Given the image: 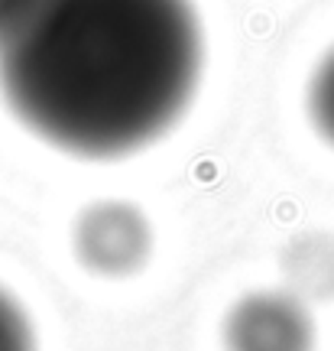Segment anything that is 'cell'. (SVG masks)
Here are the masks:
<instances>
[{
	"mask_svg": "<svg viewBox=\"0 0 334 351\" xmlns=\"http://www.w3.org/2000/svg\"><path fill=\"white\" fill-rule=\"evenodd\" d=\"M201 78L192 0H7L0 95L49 147L117 160L179 124Z\"/></svg>",
	"mask_w": 334,
	"mask_h": 351,
	"instance_id": "cell-1",
	"label": "cell"
},
{
	"mask_svg": "<svg viewBox=\"0 0 334 351\" xmlns=\"http://www.w3.org/2000/svg\"><path fill=\"white\" fill-rule=\"evenodd\" d=\"M72 244L78 261L91 274L127 276L146 263L149 247H153V231H149L146 215L136 205L104 199L88 205L78 215Z\"/></svg>",
	"mask_w": 334,
	"mask_h": 351,
	"instance_id": "cell-2",
	"label": "cell"
},
{
	"mask_svg": "<svg viewBox=\"0 0 334 351\" xmlns=\"http://www.w3.org/2000/svg\"><path fill=\"white\" fill-rule=\"evenodd\" d=\"M227 351H311L315 326L298 296L260 289L237 300L224 315Z\"/></svg>",
	"mask_w": 334,
	"mask_h": 351,
	"instance_id": "cell-3",
	"label": "cell"
},
{
	"mask_svg": "<svg viewBox=\"0 0 334 351\" xmlns=\"http://www.w3.org/2000/svg\"><path fill=\"white\" fill-rule=\"evenodd\" d=\"M309 117L315 130L334 147V49L318 62L309 82Z\"/></svg>",
	"mask_w": 334,
	"mask_h": 351,
	"instance_id": "cell-4",
	"label": "cell"
},
{
	"mask_svg": "<svg viewBox=\"0 0 334 351\" xmlns=\"http://www.w3.org/2000/svg\"><path fill=\"white\" fill-rule=\"evenodd\" d=\"M0 351H36V332L20 300L0 287Z\"/></svg>",
	"mask_w": 334,
	"mask_h": 351,
	"instance_id": "cell-5",
	"label": "cell"
},
{
	"mask_svg": "<svg viewBox=\"0 0 334 351\" xmlns=\"http://www.w3.org/2000/svg\"><path fill=\"white\" fill-rule=\"evenodd\" d=\"M3 7H7V0H0V16H3Z\"/></svg>",
	"mask_w": 334,
	"mask_h": 351,
	"instance_id": "cell-6",
	"label": "cell"
}]
</instances>
